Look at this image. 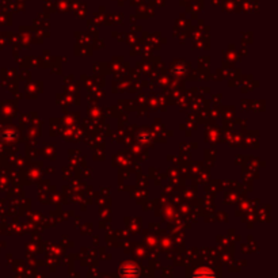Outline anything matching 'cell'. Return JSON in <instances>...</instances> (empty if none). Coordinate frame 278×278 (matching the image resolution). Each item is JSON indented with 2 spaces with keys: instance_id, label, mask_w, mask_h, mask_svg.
<instances>
[{
  "instance_id": "cell-1",
  "label": "cell",
  "mask_w": 278,
  "mask_h": 278,
  "mask_svg": "<svg viewBox=\"0 0 278 278\" xmlns=\"http://www.w3.org/2000/svg\"><path fill=\"white\" fill-rule=\"evenodd\" d=\"M194 278H215V274L208 269H202L200 272L195 273Z\"/></svg>"
}]
</instances>
